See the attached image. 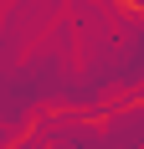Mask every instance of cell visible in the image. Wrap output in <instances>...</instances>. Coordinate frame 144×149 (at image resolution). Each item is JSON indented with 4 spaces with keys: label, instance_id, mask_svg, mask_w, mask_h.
<instances>
[{
    "label": "cell",
    "instance_id": "1",
    "mask_svg": "<svg viewBox=\"0 0 144 149\" xmlns=\"http://www.w3.org/2000/svg\"><path fill=\"white\" fill-rule=\"evenodd\" d=\"M113 5H118L124 15H144V0H113Z\"/></svg>",
    "mask_w": 144,
    "mask_h": 149
}]
</instances>
